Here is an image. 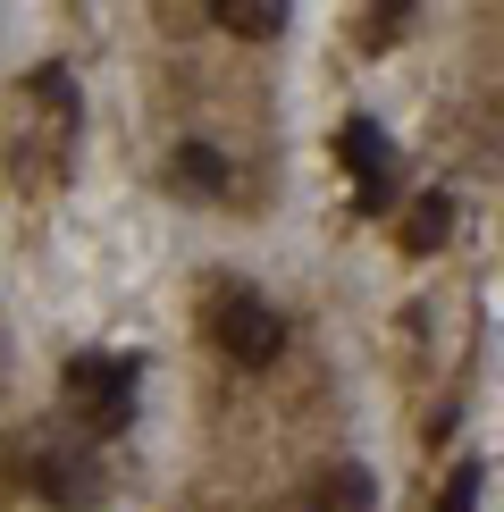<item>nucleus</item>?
<instances>
[{
    "label": "nucleus",
    "instance_id": "39448f33",
    "mask_svg": "<svg viewBox=\"0 0 504 512\" xmlns=\"http://www.w3.org/2000/svg\"><path fill=\"white\" fill-rule=\"evenodd\" d=\"M446 236H454V202H446V194H420V202L404 210V244H412V252H437Z\"/></svg>",
    "mask_w": 504,
    "mask_h": 512
},
{
    "label": "nucleus",
    "instance_id": "6e6552de",
    "mask_svg": "<svg viewBox=\"0 0 504 512\" xmlns=\"http://www.w3.org/2000/svg\"><path fill=\"white\" fill-rule=\"evenodd\" d=\"M479 504V462H471V471H454V487H446V512H471Z\"/></svg>",
    "mask_w": 504,
    "mask_h": 512
},
{
    "label": "nucleus",
    "instance_id": "7ed1b4c3",
    "mask_svg": "<svg viewBox=\"0 0 504 512\" xmlns=\"http://www.w3.org/2000/svg\"><path fill=\"white\" fill-rule=\"evenodd\" d=\"M42 496L68 504V512H93L101 504V471L84 454H51V462H42Z\"/></svg>",
    "mask_w": 504,
    "mask_h": 512
},
{
    "label": "nucleus",
    "instance_id": "f257e3e1",
    "mask_svg": "<svg viewBox=\"0 0 504 512\" xmlns=\"http://www.w3.org/2000/svg\"><path fill=\"white\" fill-rule=\"evenodd\" d=\"M68 412L93 437H118L135 420V370L126 361H68Z\"/></svg>",
    "mask_w": 504,
    "mask_h": 512
},
{
    "label": "nucleus",
    "instance_id": "0eeeda50",
    "mask_svg": "<svg viewBox=\"0 0 504 512\" xmlns=\"http://www.w3.org/2000/svg\"><path fill=\"white\" fill-rule=\"evenodd\" d=\"M177 185L185 194H227V160L210 152V143H185L177 152Z\"/></svg>",
    "mask_w": 504,
    "mask_h": 512
},
{
    "label": "nucleus",
    "instance_id": "20e7f679",
    "mask_svg": "<svg viewBox=\"0 0 504 512\" xmlns=\"http://www.w3.org/2000/svg\"><path fill=\"white\" fill-rule=\"evenodd\" d=\"M320 512H378V479L362 462H336L328 487H320Z\"/></svg>",
    "mask_w": 504,
    "mask_h": 512
},
{
    "label": "nucleus",
    "instance_id": "423d86ee",
    "mask_svg": "<svg viewBox=\"0 0 504 512\" xmlns=\"http://www.w3.org/2000/svg\"><path fill=\"white\" fill-rule=\"evenodd\" d=\"M210 17H219L227 34H252V42H269V34L286 26V9H278V0H219Z\"/></svg>",
    "mask_w": 504,
    "mask_h": 512
},
{
    "label": "nucleus",
    "instance_id": "f03ea898",
    "mask_svg": "<svg viewBox=\"0 0 504 512\" xmlns=\"http://www.w3.org/2000/svg\"><path fill=\"white\" fill-rule=\"evenodd\" d=\"M219 345L227 361H244V370H269V361L286 353V319L261 303V294H227L219 303Z\"/></svg>",
    "mask_w": 504,
    "mask_h": 512
}]
</instances>
